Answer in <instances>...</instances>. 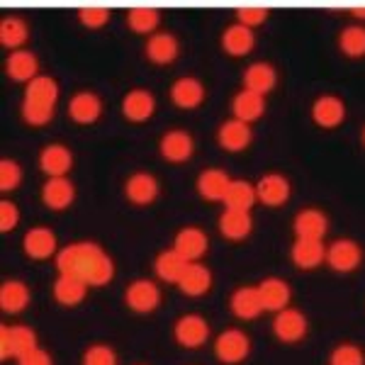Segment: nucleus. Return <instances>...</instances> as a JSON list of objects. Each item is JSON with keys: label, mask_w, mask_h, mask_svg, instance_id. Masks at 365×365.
<instances>
[{"label": "nucleus", "mask_w": 365, "mask_h": 365, "mask_svg": "<svg viewBox=\"0 0 365 365\" xmlns=\"http://www.w3.org/2000/svg\"><path fill=\"white\" fill-rule=\"evenodd\" d=\"M56 268L61 275H73V278L83 280L86 285H93V287L108 285L115 275L113 258L100 249L98 244H91V241L71 244L66 249L58 251Z\"/></svg>", "instance_id": "f257e3e1"}, {"label": "nucleus", "mask_w": 365, "mask_h": 365, "mask_svg": "<svg viewBox=\"0 0 365 365\" xmlns=\"http://www.w3.org/2000/svg\"><path fill=\"white\" fill-rule=\"evenodd\" d=\"M39 349L37 346V334L29 327H8L3 324L0 327V358L8 361V358H22L25 353Z\"/></svg>", "instance_id": "f03ea898"}, {"label": "nucleus", "mask_w": 365, "mask_h": 365, "mask_svg": "<svg viewBox=\"0 0 365 365\" xmlns=\"http://www.w3.org/2000/svg\"><path fill=\"white\" fill-rule=\"evenodd\" d=\"M251 351V341L244 331L239 329H229V331L222 334L220 339L215 341V353L222 363H241Z\"/></svg>", "instance_id": "7ed1b4c3"}, {"label": "nucleus", "mask_w": 365, "mask_h": 365, "mask_svg": "<svg viewBox=\"0 0 365 365\" xmlns=\"http://www.w3.org/2000/svg\"><path fill=\"white\" fill-rule=\"evenodd\" d=\"M361 258H363L361 246L351 239H339L327 249V263L336 273H351V270H356L361 266Z\"/></svg>", "instance_id": "20e7f679"}, {"label": "nucleus", "mask_w": 365, "mask_h": 365, "mask_svg": "<svg viewBox=\"0 0 365 365\" xmlns=\"http://www.w3.org/2000/svg\"><path fill=\"white\" fill-rule=\"evenodd\" d=\"M173 334H175V341H178L180 346H185V349H200L210 336V324L200 314H185L175 322Z\"/></svg>", "instance_id": "39448f33"}, {"label": "nucleus", "mask_w": 365, "mask_h": 365, "mask_svg": "<svg viewBox=\"0 0 365 365\" xmlns=\"http://www.w3.org/2000/svg\"><path fill=\"white\" fill-rule=\"evenodd\" d=\"M273 331L282 344H297V341H302L307 336V319H304L302 312L285 307L275 317Z\"/></svg>", "instance_id": "423d86ee"}, {"label": "nucleus", "mask_w": 365, "mask_h": 365, "mask_svg": "<svg viewBox=\"0 0 365 365\" xmlns=\"http://www.w3.org/2000/svg\"><path fill=\"white\" fill-rule=\"evenodd\" d=\"M207 234L197 227H185L178 232V237L173 241V249L185 258L187 263H195L197 258H202L207 253Z\"/></svg>", "instance_id": "0eeeda50"}, {"label": "nucleus", "mask_w": 365, "mask_h": 365, "mask_svg": "<svg viewBox=\"0 0 365 365\" xmlns=\"http://www.w3.org/2000/svg\"><path fill=\"white\" fill-rule=\"evenodd\" d=\"M125 299L134 312L149 314V312H154L158 307V302H161V292H158V287L151 280H137L127 287Z\"/></svg>", "instance_id": "6e6552de"}, {"label": "nucleus", "mask_w": 365, "mask_h": 365, "mask_svg": "<svg viewBox=\"0 0 365 365\" xmlns=\"http://www.w3.org/2000/svg\"><path fill=\"white\" fill-rule=\"evenodd\" d=\"M256 197L268 207H280V205H285L290 200V182L278 173L263 175L256 185Z\"/></svg>", "instance_id": "1a4fd4ad"}, {"label": "nucleus", "mask_w": 365, "mask_h": 365, "mask_svg": "<svg viewBox=\"0 0 365 365\" xmlns=\"http://www.w3.org/2000/svg\"><path fill=\"white\" fill-rule=\"evenodd\" d=\"M192 151H195V141H192L187 132H182V129H173V132H168L161 139V154L170 163L187 161L192 156Z\"/></svg>", "instance_id": "9d476101"}, {"label": "nucleus", "mask_w": 365, "mask_h": 365, "mask_svg": "<svg viewBox=\"0 0 365 365\" xmlns=\"http://www.w3.org/2000/svg\"><path fill=\"white\" fill-rule=\"evenodd\" d=\"M71 163H73V156L63 144H49L39 154V166L49 178H63L68 173Z\"/></svg>", "instance_id": "9b49d317"}, {"label": "nucleus", "mask_w": 365, "mask_h": 365, "mask_svg": "<svg viewBox=\"0 0 365 365\" xmlns=\"http://www.w3.org/2000/svg\"><path fill=\"white\" fill-rule=\"evenodd\" d=\"M327 261V249L319 239H297L292 244V263L302 270H312Z\"/></svg>", "instance_id": "f8f14e48"}, {"label": "nucleus", "mask_w": 365, "mask_h": 365, "mask_svg": "<svg viewBox=\"0 0 365 365\" xmlns=\"http://www.w3.org/2000/svg\"><path fill=\"white\" fill-rule=\"evenodd\" d=\"M229 185H232V180H229V175L225 173V170H220V168L202 170V173H200V178H197V192L205 200H210V202H217V200H222V202H225Z\"/></svg>", "instance_id": "ddd939ff"}, {"label": "nucleus", "mask_w": 365, "mask_h": 365, "mask_svg": "<svg viewBox=\"0 0 365 365\" xmlns=\"http://www.w3.org/2000/svg\"><path fill=\"white\" fill-rule=\"evenodd\" d=\"M217 139H220V146L227 151H244L246 146L251 144L253 139V132L246 122L241 120H229L225 125L220 127L217 132Z\"/></svg>", "instance_id": "4468645a"}, {"label": "nucleus", "mask_w": 365, "mask_h": 365, "mask_svg": "<svg viewBox=\"0 0 365 365\" xmlns=\"http://www.w3.org/2000/svg\"><path fill=\"white\" fill-rule=\"evenodd\" d=\"M263 110H266V98L258 96V93L253 91H241L234 96L232 100V113H234V120H241L246 122V125H251L253 120H258V117L263 115Z\"/></svg>", "instance_id": "2eb2a0df"}, {"label": "nucleus", "mask_w": 365, "mask_h": 365, "mask_svg": "<svg viewBox=\"0 0 365 365\" xmlns=\"http://www.w3.org/2000/svg\"><path fill=\"white\" fill-rule=\"evenodd\" d=\"M312 117H314L317 125L324 129L339 127L346 117V105L334 96H324L312 105Z\"/></svg>", "instance_id": "dca6fc26"}, {"label": "nucleus", "mask_w": 365, "mask_h": 365, "mask_svg": "<svg viewBox=\"0 0 365 365\" xmlns=\"http://www.w3.org/2000/svg\"><path fill=\"white\" fill-rule=\"evenodd\" d=\"M258 295H261L263 309L268 312H282L290 302V285L280 278H268L258 285Z\"/></svg>", "instance_id": "f3484780"}, {"label": "nucleus", "mask_w": 365, "mask_h": 365, "mask_svg": "<svg viewBox=\"0 0 365 365\" xmlns=\"http://www.w3.org/2000/svg\"><path fill=\"white\" fill-rule=\"evenodd\" d=\"M76 197V187L66 175L63 178H49L42 187V200L49 210H66Z\"/></svg>", "instance_id": "a211bd4d"}, {"label": "nucleus", "mask_w": 365, "mask_h": 365, "mask_svg": "<svg viewBox=\"0 0 365 365\" xmlns=\"http://www.w3.org/2000/svg\"><path fill=\"white\" fill-rule=\"evenodd\" d=\"M100 113H103V103H100V98L91 91L78 93V96H73L68 103L71 120L81 122V125H91V122H96L100 117Z\"/></svg>", "instance_id": "6ab92c4d"}, {"label": "nucleus", "mask_w": 365, "mask_h": 365, "mask_svg": "<svg viewBox=\"0 0 365 365\" xmlns=\"http://www.w3.org/2000/svg\"><path fill=\"white\" fill-rule=\"evenodd\" d=\"M156 110V100L151 96L149 91H132L127 93L125 100H122V113H125L127 120L132 122H144L149 120L151 115H154Z\"/></svg>", "instance_id": "aec40b11"}, {"label": "nucleus", "mask_w": 365, "mask_h": 365, "mask_svg": "<svg viewBox=\"0 0 365 365\" xmlns=\"http://www.w3.org/2000/svg\"><path fill=\"white\" fill-rule=\"evenodd\" d=\"M170 100L182 110H192L205 100V88L197 78H190V76L187 78H178L170 86Z\"/></svg>", "instance_id": "412c9836"}, {"label": "nucleus", "mask_w": 365, "mask_h": 365, "mask_svg": "<svg viewBox=\"0 0 365 365\" xmlns=\"http://www.w3.org/2000/svg\"><path fill=\"white\" fill-rule=\"evenodd\" d=\"M229 307H232V312L239 319H256L261 312H266L261 295H258V287H239V290H234L232 299H229Z\"/></svg>", "instance_id": "4be33fe9"}, {"label": "nucleus", "mask_w": 365, "mask_h": 365, "mask_svg": "<svg viewBox=\"0 0 365 365\" xmlns=\"http://www.w3.org/2000/svg\"><path fill=\"white\" fill-rule=\"evenodd\" d=\"M22 246H25V253L29 258H37V261H42V258H49L51 253L56 251V237H54V232H51V229L37 227V229H29V232L25 234Z\"/></svg>", "instance_id": "5701e85b"}, {"label": "nucleus", "mask_w": 365, "mask_h": 365, "mask_svg": "<svg viewBox=\"0 0 365 365\" xmlns=\"http://www.w3.org/2000/svg\"><path fill=\"white\" fill-rule=\"evenodd\" d=\"M253 44H256V34H253L251 27L246 25H232L225 29V34H222V46H225L227 54L232 56H244L249 54L253 49Z\"/></svg>", "instance_id": "b1692460"}, {"label": "nucleus", "mask_w": 365, "mask_h": 365, "mask_svg": "<svg viewBox=\"0 0 365 365\" xmlns=\"http://www.w3.org/2000/svg\"><path fill=\"white\" fill-rule=\"evenodd\" d=\"M86 292H88V285L83 280L73 278V275L58 273V278L54 282V297L58 304H63V307H76V304H81L86 299Z\"/></svg>", "instance_id": "393cba45"}, {"label": "nucleus", "mask_w": 365, "mask_h": 365, "mask_svg": "<svg viewBox=\"0 0 365 365\" xmlns=\"http://www.w3.org/2000/svg\"><path fill=\"white\" fill-rule=\"evenodd\" d=\"M275 81H278V76H275V68L270 66V63H251L249 68L244 71V86L246 91H253L258 93V96H266L275 88Z\"/></svg>", "instance_id": "a878e982"}, {"label": "nucleus", "mask_w": 365, "mask_h": 365, "mask_svg": "<svg viewBox=\"0 0 365 365\" xmlns=\"http://www.w3.org/2000/svg\"><path fill=\"white\" fill-rule=\"evenodd\" d=\"M329 229V220L327 215L319 210H302L295 217V234L297 239H319L327 234Z\"/></svg>", "instance_id": "bb28decb"}, {"label": "nucleus", "mask_w": 365, "mask_h": 365, "mask_svg": "<svg viewBox=\"0 0 365 365\" xmlns=\"http://www.w3.org/2000/svg\"><path fill=\"white\" fill-rule=\"evenodd\" d=\"M5 71L13 81H34L39 76V61L32 51H13L5 61Z\"/></svg>", "instance_id": "cd10ccee"}, {"label": "nucleus", "mask_w": 365, "mask_h": 365, "mask_svg": "<svg viewBox=\"0 0 365 365\" xmlns=\"http://www.w3.org/2000/svg\"><path fill=\"white\" fill-rule=\"evenodd\" d=\"M56 98H58V86L54 78H49V76H37V78L27 83L25 103L42 105V108H54Z\"/></svg>", "instance_id": "c85d7f7f"}, {"label": "nucleus", "mask_w": 365, "mask_h": 365, "mask_svg": "<svg viewBox=\"0 0 365 365\" xmlns=\"http://www.w3.org/2000/svg\"><path fill=\"white\" fill-rule=\"evenodd\" d=\"M210 285H212V273L205 266H200V263H190V266L185 268V273H182L180 282H178L180 292L187 297L205 295V292L210 290Z\"/></svg>", "instance_id": "c756f323"}, {"label": "nucleus", "mask_w": 365, "mask_h": 365, "mask_svg": "<svg viewBox=\"0 0 365 365\" xmlns=\"http://www.w3.org/2000/svg\"><path fill=\"white\" fill-rule=\"evenodd\" d=\"M253 229V220L249 212L241 210H227L225 215L220 217V232L222 237L232 239V241H241L251 234Z\"/></svg>", "instance_id": "7c9ffc66"}, {"label": "nucleus", "mask_w": 365, "mask_h": 365, "mask_svg": "<svg viewBox=\"0 0 365 365\" xmlns=\"http://www.w3.org/2000/svg\"><path fill=\"white\" fill-rule=\"evenodd\" d=\"M125 192L134 205H149V202H154L158 195V182L154 175H149V173H134L132 178L127 180Z\"/></svg>", "instance_id": "2f4dec72"}, {"label": "nucleus", "mask_w": 365, "mask_h": 365, "mask_svg": "<svg viewBox=\"0 0 365 365\" xmlns=\"http://www.w3.org/2000/svg\"><path fill=\"white\" fill-rule=\"evenodd\" d=\"M146 56L154 63H170L178 56V39L170 32L154 34V37L146 42Z\"/></svg>", "instance_id": "473e14b6"}, {"label": "nucleus", "mask_w": 365, "mask_h": 365, "mask_svg": "<svg viewBox=\"0 0 365 365\" xmlns=\"http://www.w3.org/2000/svg\"><path fill=\"white\" fill-rule=\"evenodd\" d=\"M187 266H190V263H187L175 249L158 253V258H156V263H154L156 275L161 280H166V282H180L182 273H185Z\"/></svg>", "instance_id": "72a5a7b5"}, {"label": "nucleus", "mask_w": 365, "mask_h": 365, "mask_svg": "<svg viewBox=\"0 0 365 365\" xmlns=\"http://www.w3.org/2000/svg\"><path fill=\"white\" fill-rule=\"evenodd\" d=\"M29 304V290L25 282L20 280H8L0 287V307L3 312H10V314H17Z\"/></svg>", "instance_id": "f704fd0d"}, {"label": "nucleus", "mask_w": 365, "mask_h": 365, "mask_svg": "<svg viewBox=\"0 0 365 365\" xmlns=\"http://www.w3.org/2000/svg\"><path fill=\"white\" fill-rule=\"evenodd\" d=\"M256 185L246 180H232L227 190V197H225V205L227 210H241V212H249L256 202Z\"/></svg>", "instance_id": "c9c22d12"}, {"label": "nucleus", "mask_w": 365, "mask_h": 365, "mask_svg": "<svg viewBox=\"0 0 365 365\" xmlns=\"http://www.w3.org/2000/svg\"><path fill=\"white\" fill-rule=\"evenodd\" d=\"M339 46L346 56L361 58L365 56V27L351 25L339 34Z\"/></svg>", "instance_id": "e433bc0d"}, {"label": "nucleus", "mask_w": 365, "mask_h": 365, "mask_svg": "<svg viewBox=\"0 0 365 365\" xmlns=\"http://www.w3.org/2000/svg\"><path fill=\"white\" fill-rule=\"evenodd\" d=\"M127 22L134 32L139 34H146L151 29H156L158 25V10L156 8H149V5H137L127 13Z\"/></svg>", "instance_id": "4c0bfd02"}, {"label": "nucleus", "mask_w": 365, "mask_h": 365, "mask_svg": "<svg viewBox=\"0 0 365 365\" xmlns=\"http://www.w3.org/2000/svg\"><path fill=\"white\" fill-rule=\"evenodd\" d=\"M25 39H27L25 20H20V17H5V20L0 22V44L3 46L15 49V46H20Z\"/></svg>", "instance_id": "58836bf2"}, {"label": "nucleus", "mask_w": 365, "mask_h": 365, "mask_svg": "<svg viewBox=\"0 0 365 365\" xmlns=\"http://www.w3.org/2000/svg\"><path fill=\"white\" fill-rule=\"evenodd\" d=\"M329 365H365V353L353 344H341L331 351Z\"/></svg>", "instance_id": "ea45409f"}, {"label": "nucleus", "mask_w": 365, "mask_h": 365, "mask_svg": "<svg viewBox=\"0 0 365 365\" xmlns=\"http://www.w3.org/2000/svg\"><path fill=\"white\" fill-rule=\"evenodd\" d=\"M20 180H22V168L15 161H10V158H3L0 161V190L3 192L15 190L20 185Z\"/></svg>", "instance_id": "a19ab883"}, {"label": "nucleus", "mask_w": 365, "mask_h": 365, "mask_svg": "<svg viewBox=\"0 0 365 365\" xmlns=\"http://www.w3.org/2000/svg\"><path fill=\"white\" fill-rule=\"evenodd\" d=\"M237 17H239V25L253 29L256 25H263L268 20V10L263 5H241V8H237Z\"/></svg>", "instance_id": "79ce46f5"}, {"label": "nucleus", "mask_w": 365, "mask_h": 365, "mask_svg": "<svg viewBox=\"0 0 365 365\" xmlns=\"http://www.w3.org/2000/svg\"><path fill=\"white\" fill-rule=\"evenodd\" d=\"M78 20L83 22L86 27H103L105 22L110 20V10L103 8V5H86V8L78 10Z\"/></svg>", "instance_id": "37998d69"}, {"label": "nucleus", "mask_w": 365, "mask_h": 365, "mask_svg": "<svg viewBox=\"0 0 365 365\" xmlns=\"http://www.w3.org/2000/svg\"><path fill=\"white\" fill-rule=\"evenodd\" d=\"M83 365H117V356L110 346H91L83 356Z\"/></svg>", "instance_id": "c03bdc74"}, {"label": "nucleus", "mask_w": 365, "mask_h": 365, "mask_svg": "<svg viewBox=\"0 0 365 365\" xmlns=\"http://www.w3.org/2000/svg\"><path fill=\"white\" fill-rule=\"evenodd\" d=\"M22 117H25L29 125L39 127V125H46V122L54 117V108H42V105L22 103Z\"/></svg>", "instance_id": "a18cd8bd"}, {"label": "nucleus", "mask_w": 365, "mask_h": 365, "mask_svg": "<svg viewBox=\"0 0 365 365\" xmlns=\"http://www.w3.org/2000/svg\"><path fill=\"white\" fill-rule=\"evenodd\" d=\"M17 222H20V210H17V205L3 200V202H0V232L15 229Z\"/></svg>", "instance_id": "49530a36"}, {"label": "nucleus", "mask_w": 365, "mask_h": 365, "mask_svg": "<svg viewBox=\"0 0 365 365\" xmlns=\"http://www.w3.org/2000/svg\"><path fill=\"white\" fill-rule=\"evenodd\" d=\"M17 361H20V365H51L49 353L42 351V349L29 351V353H25L22 358H17Z\"/></svg>", "instance_id": "de8ad7c7"}, {"label": "nucleus", "mask_w": 365, "mask_h": 365, "mask_svg": "<svg viewBox=\"0 0 365 365\" xmlns=\"http://www.w3.org/2000/svg\"><path fill=\"white\" fill-rule=\"evenodd\" d=\"M351 13L356 15V17H365V5H351Z\"/></svg>", "instance_id": "09e8293b"}, {"label": "nucleus", "mask_w": 365, "mask_h": 365, "mask_svg": "<svg viewBox=\"0 0 365 365\" xmlns=\"http://www.w3.org/2000/svg\"><path fill=\"white\" fill-rule=\"evenodd\" d=\"M363 144H365V129H363Z\"/></svg>", "instance_id": "8fccbe9b"}]
</instances>
